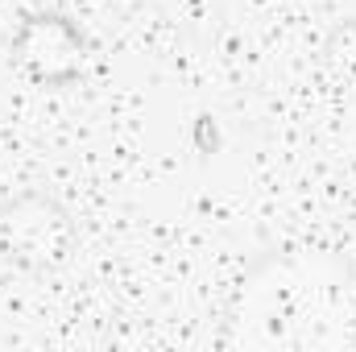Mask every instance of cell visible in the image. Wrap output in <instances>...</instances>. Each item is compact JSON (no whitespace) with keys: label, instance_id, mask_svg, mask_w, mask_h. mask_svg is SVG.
Returning <instances> with one entry per match:
<instances>
[{"label":"cell","instance_id":"3","mask_svg":"<svg viewBox=\"0 0 356 352\" xmlns=\"http://www.w3.org/2000/svg\"><path fill=\"white\" fill-rule=\"evenodd\" d=\"M8 54L33 88L67 91L88 75L95 38L63 8H29L17 17Z\"/></svg>","mask_w":356,"mask_h":352},{"label":"cell","instance_id":"2","mask_svg":"<svg viewBox=\"0 0 356 352\" xmlns=\"http://www.w3.org/2000/svg\"><path fill=\"white\" fill-rule=\"evenodd\" d=\"M79 245V220L71 207L46 191L25 186L0 203V257L25 273H54L71 262Z\"/></svg>","mask_w":356,"mask_h":352},{"label":"cell","instance_id":"4","mask_svg":"<svg viewBox=\"0 0 356 352\" xmlns=\"http://www.w3.org/2000/svg\"><path fill=\"white\" fill-rule=\"evenodd\" d=\"M319 58L332 75H356V17H344L327 29Z\"/></svg>","mask_w":356,"mask_h":352},{"label":"cell","instance_id":"1","mask_svg":"<svg viewBox=\"0 0 356 352\" xmlns=\"http://www.w3.org/2000/svg\"><path fill=\"white\" fill-rule=\"evenodd\" d=\"M224 352H353L356 262L332 245H277L236 278L220 336Z\"/></svg>","mask_w":356,"mask_h":352}]
</instances>
